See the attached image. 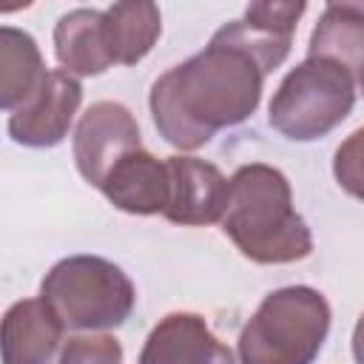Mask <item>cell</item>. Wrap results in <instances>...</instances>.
Listing matches in <instances>:
<instances>
[{
	"instance_id": "1",
	"label": "cell",
	"mask_w": 364,
	"mask_h": 364,
	"mask_svg": "<svg viewBox=\"0 0 364 364\" xmlns=\"http://www.w3.org/2000/svg\"><path fill=\"white\" fill-rule=\"evenodd\" d=\"M293 34H279L247 20L225 23L191 60L168 68L151 85V117L159 136L182 151H196L222 128L245 122L262 100L264 77L279 68Z\"/></svg>"
},
{
	"instance_id": "2",
	"label": "cell",
	"mask_w": 364,
	"mask_h": 364,
	"mask_svg": "<svg viewBox=\"0 0 364 364\" xmlns=\"http://www.w3.org/2000/svg\"><path fill=\"white\" fill-rule=\"evenodd\" d=\"M222 233L256 264H290L313 250L307 222L293 208L287 176L264 162L242 165L230 176Z\"/></svg>"
},
{
	"instance_id": "3",
	"label": "cell",
	"mask_w": 364,
	"mask_h": 364,
	"mask_svg": "<svg viewBox=\"0 0 364 364\" xmlns=\"http://www.w3.org/2000/svg\"><path fill=\"white\" fill-rule=\"evenodd\" d=\"M327 299L290 284L267 293L239 333L242 364H313L330 333Z\"/></svg>"
},
{
	"instance_id": "4",
	"label": "cell",
	"mask_w": 364,
	"mask_h": 364,
	"mask_svg": "<svg viewBox=\"0 0 364 364\" xmlns=\"http://www.w3.org/2000/svg\"><path fill=\"white\" fill-rule=\"evenodd\" d=\"M40 299L65 330H114L125 324L136 304L128 273L102 256L60 259L40 284Z\"/></svg>"
},
{
	"instance_id": "5",
	"label": "cell",
	"mask_w": 364,
	"mask_h": 364,
	"mask_svg": "<svg viewBox=\"0 0 364 364\" xmlns=\"http://www.w3.org/2000/svg\"><path fill=\"white\" fill-rule=\"evenodd\" d=\"M355 82L358 80L341 63L307 57L279 82L267 108L270 125L293 142L321 139L350 117Z\"/></svg>"
},
{
	"instance_id": "6",
	"label": "cell",
	"mask_w": 364,
	"mask_h": 364,
	"mask_svg": "<svg viewBox=\"0 0 364 364\" xmlns=\"http://www.w3.org/2000/svg\"><path fill=\"white\" fill-rule=\"evenodd\" d=\"M139 148H142L139 125L122 102L114 100L94 102L77 122L74 162L80 176L94 188L105 182V176L122 156Z\"/></svg>"
},
{
	"instance_id": "7",
	"label": "cell",
	"mask_w": 364,
	"mask_h": 364,
	"mask_svg": "<svg viewBox=\"0 0 364 364\" xmlns=\"http://www.w3.org/2000/svg\"><path fill=\"white\" fill-rule=\"evenodd\" d=\"M82 102V85L74 74L48 71L40 91L14 114H9V136L26 148H51L68 134Z\"/></svg>"
},
{
	"instance_id": "8",
	"label": "cell",
	"mask_w": 364,
	"mask_h": 364,
	"mask_svg": "<svg viewBox=\"0 0 364 364\" xmlns=\"http://www.w3.org/2000/svg\"><path fill=\"white\" fill-rule=\"evenodd\" d=\"M168 205L165 219L176 225H213L222 222L228 196H230V179L222 176V171L205 159L196 156H168Z\"/></svg>"
},
{
	"instance_id": "9",
	"label": "cell",
	"mask_w": 364,
	"mask_h": 364,
	"mask_svg": "<svg viewBox=\"0 0 364 364\" xmlns=\"http://www.w3.org/2000/svg\"><path fill=\"white\" fill-rule=\"evenodd\" d=\"M136 364H236L228 344H222L202 316L168 313L148 333Z\"/></svg>"
},
{
	"instance_id": "10",
	"label": "cell",
	"mask_w": 364,
	"mask_h": 364,
	"mask_svg": "<svg viewBox=\"0 0 364 364\" xmlns=\"http://www.w3.org/2000/svg\"><path fill=\"white\" fill-rule=\"evenodd\" d=\"M65 327L43 299H23L3 318V364H57Z\"/></svg>"
},
{
	"instance_id": "11",
	"label": "cell",
	"mask_w": 364,
	"mask_h": 364,
	"mask_svg": "<svg viewBox=\"0 0 364 364\" xmlns=\"http://www.w3.org/2000/svg\"><path fill=\"white\" fill-rule=\"evenodd\" d=\"M100 191L114 208L125 213H134V216L165 213L168 191H171L168 162H159L145 148L131 151L111 168Z\"/></svg>"
},
{
	"instance_id": "12",
	"label": "cell",
	"mask_w": 364,
	"mask_h": 364,
	"mask_svg": "<svg viewBox=\"0 0 364 364\" xmlns=\"http://www.w3.org/2000/svg\"><path fill=\"white\" fill-rule=\"evenodd\" d=\"M54 54L63 71L80 77L105 74L114 60L105 43V26L100 9H74L54 26Z\"/></svg>"
},
{
	"instance_id": "13",
	"label": "cell",
	"mask_w": 364,
	"mask_h": 364,
	"mask_svg": "<svg viewBox=\"0 0 364 364\" xmlns=\"http://www.w3.org/2000/svg\"><path fill=\"white\" fill-rule=\"evenodd\" d=\"M48 68L43 65L34 37L23 28H0V105L14 114L23 108L46 82Z\"/></svg>"
},
{
	"instance_id": "14",
	"label": "cell",
	"mask_w": 364,
	"mask_h": 364,
	"mask_svg": "<svg viewBox=\"0 0 364 364\" xmlns=\"http://www.w3.org/2000/svg\"><path fill=\"white\" fill-rule=\"evenodd\" d=\"M307 57L341 63L355 80L364 74V3H330L307 46Z\"/></svg>"
},
{
	"instance_id": "15",
	"label": "cell",
	"mask_w": 364,
	"mask_h": 364,
	"mask_svg": "<svg viewBox=\"0 0 364 364\" xmlns=\"http://www.w3.org/2000/svg\"><path fill=\"white\" fill-rule=\"evenodd\" d=\"M105 43L114 65H134L162 34V14L154 3H114L102 9Z\"/></svg>"
},
{
	"instance_id": "16",
	"label": "cell",
	"mask_w": 364,
	"mask_h": 364,
	"mask_svg": "<svg viewBox=\"0 0 364 364\" xmlns=\"http://www.w3.org/2000/svg\"><path fill=\"white\" fill-rule=\"evenodd\" d=\"M336 182L355 199L364 202V128L353 131L333 156Z\"/></svg>"
},
{
	"instance_id": "17",
	"label": "cell",
	"mask_w": 364,
	"mask_h": 364,
	"mask_svg": "<svg viewBox=\"0 0 364 364\" xmlns=\"http://www.w3.org/2000/svg\"><path fill=\"white\" fill-rule=\"evenodd\" d=\"M57 364H122V347L114 336H71Z\"/></svg>"
},
{
	"instance_id": "18",
	"label": "cell",
	"mask_w": 364,
	"mask_h": 364,
	"mask_svg": "<svg viewBox=\"0 0 364 364\" xmlns=\"http://www.w3.org/2000/svg\"><path fill=\"white\" fill-rule=\"evenodd\" d=\"M304 9V3H250L245 9V20L279 34H293Z\"/></svg>"
},
{
	"instance_id": "19",
	"label": "cell",
	"mask_w": 364,
	"mask_h": 364,
	"mask_svg": "<svg viewBox=\"0 0 364 364\" xmlns=\"http://www.w3.org/2000/svg\"><path fill=\"white\" fill-rule=\"evenodd\" d=\"M353 358L355 364H364V313L358 316L355 330H353Z\"/></svg>"
},
{
	"instance_id": "20",
	"label": "cell",
	"mask_w": 364,
	"mask_h": 364,
	"mask_svg": "<svg viewBox=\"0 0 364 364\" xmlns=\"http://www.w3.org/2000/svg\"><path fill=\"white\" fill-rule=\"evenodd\" d=\"M358 85H361V94H364V74H361V80H358Z\"/></svg>"
}]
</instances>
